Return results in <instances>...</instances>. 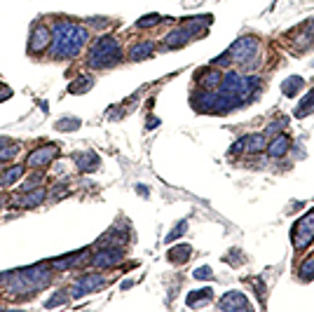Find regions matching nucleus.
<instances>
[{
    "instance_id": "obj_15",
    "label": "nucleus",
    "mask_w": 314,
    "mask_h": 312,
    "mask_svg": "<svg viewBox=\"0 0 314 312\" xmlns=\"http://www.w3.org/2000/svg\"><path fill=\"white\" fill-rule=\"evenodd\" d=\"M289 146H291V139L289 136H277V139L272 141L270 143V148H267V153H270V158H281V155L289 150Z\"/></svg>"
},
{
    "instance_id": "obj_9",
    "label": "nucleus",
    "mask_w": 314,
    "mask_h": 312,
    "mask_svg": "<svg viewBox=\"0 0 314 312\" xmlns=\"http://www.w3.org/2000/svg\"><path fill=\"white\" fill-rule=\"evenodd\" d=\"M49 40H52V31H49L47 26L38 24L36 28H33V33H30V40H28V47L33 54H38V52H45L49 45Z\"/></svg>"
},
{
    "instance_id": "obj_27",
    "label": "nucleus",
    "mask_w": 314,
    "mask_h": 312,
    "mask_svg": "<svg viewBox=\"0 0 314 312\" xmlns=\"http://www.w3.org/2000/svg\"><path fill=\"white\" fill-rule=\"evenodd\" d=\"M66 300H68V296H66V291H56L52 298L45 303V307H56V305H66Z\"/></svg>"
},
{
    "instance_id": "obj_6",
    "label": "nucleus",
    "mask_w": 314,
    "mask_h": 312,
    "mask_svg": "<svg viewBox=\"0 0 314 312\" xmlns=\"http://www.w3.org/2000/svg\"><path fill=\"white\" fill-rule=\"evenodd\" d=\"M256 47H258L256 38H239V40L230 47L228 54L232 56L235 61L244 64V61H248V56H251V54H256Z\"/></svg>"
},
{
    "instance_id": "obj_3",
    "label": "nucleus",
    "mask_w": 314,
    "mask_h": 312,
    "mask_svg": "<svg viewBox=\"0 0 314 312\" xmlns=\"http://www.w3.org/2000/svg\"><path fill=\"white\" fill-rule=\"evenodd\" d=\"M122 59L120 52V43L110 36L99 38L94 47L89 49V56H87V66L89 68H110Z\"/></svg>"
},
{
    "instance_id": "obj_30",
    "label": "nucleus",
    "mask_w": 314,
    "mask_h": 312,
    "mask_svg": "<svg viewBox=\"0 0 314 312\" xmlns=\"http://www.w3.org/2000/svg\"><path fill=\"white\" fill-rule=\"evenodd\" d=\"M185 228H187V221H181V223H178V228H174V230H171V233H169L167 242H174V239H178L183 233H185Z\"/></svg>"
},
{
    "instance_id": "obj_34",
    "label": "nucleus",
    "mask_w": 314,
    "mask_h": 312,
    "mask_svg": "<svg viewBox=\"0 0 314 312\" xmlns=\"http://www.w3.org/2000/svg\"><path fill=\"white\" fill-rule=\"evenodd\" d=\"M89 24H97V26H103V24H106V19H99V17H94V19H89Z\"/></svg>"
},
{
    "instance_id": "obj_31",
    "label": "nucleus",
    "mask_w": 314,
    "mask_h": 312,
    "mask_svg": "<svg viewBox=\"0 0 314 312\" xmlns=\"http://www.w3.org/2000/svg\"><path fill=\"white\" fill-rule=\"evenodd\" d=\"M211 270L209 268H197L195 270V279H211Z\"/></svg>"
},
{
    "instance_id": "obj_2",
    "label": "nucleus",
    "mask_w": 314,
    "mask_h": 312,
    "mask_svg": "<svg viewBox=\"0 0 314 312\" xmlns=\"http://www.w3.org/2000/svg\"><path fill=\"white\" fill-rule=\"evenodd\" d=\"M7 279V291L10 294H21V296H30L45 289L52 282V275L49 270L43 268V265H36V268L28 270H19V272H10V277L5 275Z\"/></svg>"
},
{
    "instance_id": "obj_8",
    "label": "nucleus",
    "mask_w": 314,
    "mask_h": 312,
    "mask_svg": "<svg viewBox=\"0 0 314 312\" xmlns=\"http://www.w3.org/2000/svg\"><path fill=\"white\" fill-rule=\"evenodd\" d=\"M122 261V251L120 246H101L97 256L91 258V263L97 265V268H113Z\"/></svg>"
},
{
    "instance_id": "obj_4",
    "label": "nucleus",
    "mask_w": 314,
    "mask_h": 312,
    "mask_svg": "<svg viewBox=\"0 0 314 312\" xmlns=\"http://www.w3.org/2000/svg\"><path fill=\"white\" fill-rule=\"evenodd\" d=\"M312 239H314V211H309L293 228V246L296 249H305Z\"/></svg>"
},
{
    "instance_id": "obj_26",
    "label": "nucleus",
    "mask_w": 314,
    "mask_h": 312,
    "mask_svg": "<svg viewBox=\"0 0 314 312\" xmlns=\"http://www.w3.org/2000/svg\"><path fill=\"white\" fill-rule=\"evenodd\" d=\"M89 85H91V78H80V80H75V82L71 85V92L73 94L87 92V89H89Z\"/></svg>"
},
{
    "instance_id": "obj_14",
    "label": "nucleus",
    "mask_w": 314,
    "mask_h": 312,
    "mask_svg": "<svg viewBox=\"0 0 314 312\" xmlns=\"http://www.w3.org/2000/svg\"><path fill=\"white\" fill-rule=\"evenodd\" d=\"M155 47H157L155 43H141V45H134V49L129 52V59H132V61H141V59H148V56H152Z\"/></svg>"
},
{
    "instance_id": "obj_19",
    "label": "nucleus",
    "mask_w": 314,
    "mask_h": 312,
    "mask_svg": "<svg viewBox=\"0 0 314 312\" xmlns=\"http://www.w3.org/2000/svg\"><path fill=\"white\" fill-rule=\"evenodd\" d=\"M190 251H193V249H190L187 244L176 246V249L169 251V261H171V263H185L187 256H190Z\"/></svg>"
},
{
    "instance_id": "obj_25",
    "label": "nucleus",
    "mask_w": 314,
    "mask_h": 312,
    "mask_svg": "<svg viewBox=\"0 0 314 312\" xmlns=\"http://www.w3.org/2000/svg\"><path fill=\"white\" fill-rule=\"evenodd\" d=\"M300 277L302 279H312L314 277V256H309L307 261L300 265Z\"/></svg>"
},
{
    "instance_id": "obj_35",
    "label": "nucleus",
    "mask_w": 314,
    "mask_h": 312,
    "mask_svg": "<svg viewBox=\"0 0 314 312\" xmlns=\"http://www.w3.org/2000/svg\"><path fill=\"white\" fill-rule=\"evenodd\" d=\"M157 124H160V120H155V117H150V120H148V127H157Z\"/></svg>"
},
{
    "instance_id": "obj_1",
    "label": "nucleus",
    "mask_w": 314,
    "mask_h": 312,
    "mask_svg": "<svg viewBox=\"0 0 314 312\" xmlns=\"http://www.w3.org/2000/svg\"><path fill=\"white\" fill-rule=\"evenodd\" d=\"M87 33L85 26H78L64 19V21H56L54 28H52V56L54 59H73V56L80 54V49L85 47Z\"/></svg>"
},
{
    "instance_id": "obj_23",
    "label": "nucleus",
    "mask_w": 314,
    "mask_h": 312,
    "mask_svg": "<svg viewBox=\"0 0 314 312\" xmlns=\"http://www.w3.org/2000/svg\"><path fill=\"white\" fill-rule=\"evenodd\" d=\"M302 85H305V82H302V78H289L284 82V94H286V97H296V94L300 92Z\"/></svg>"
},
{
    "instance_id": "obj_21",
    "label": "nucleus",
    "mask_w": 314,
    "mask_h": 312,
    "mask_svg": "<svg viewBox=\"0 0 314 312\" xmlns=\"http://www.w3.org/2000/svg\"><path fill=\"white\" fill-rule=\"evenodd\" d=\"M246 148L251 153H260L265 148V134H254V136H246Z\"/></svg>"
},
{
    "instance_id": "obj_17",
    "label": "nucleus",
    "mask_w": 314,
    "mask_h": 312,
    "mask_svg": "<svg viewBox=\"0 0 314 312\" xmlns=\"http://www.w3.org/2000/svg\"><path fill=\"white\" fill-rule=\"evenodd\" d=\"M78 167L82 169V172H97V169H99L97 153H82V155H78Z\"/></svg>"
},
{
    "instance_id": "obj_29",
    "label": "nucleus",
    "mask_w": 314,
    "mask_h": 312,
    "mask_svg": "<svg viewBox=\"0 0 314 312\" xmlns=\"http://www.w3.org/2000/svg\"><path fill=\"white\" fill-rule=\"evenodd\" d=\"M17 153H19V146H17V143H14V146H10V148L3 146V150H0V162H10V160H12Z\"/></svg>"
},
{
    "instance_id": "obj_16",
    "label": "nucleus",
    "mask_w": 314,
    "mask_h": 312,
    "mask_svg": "<svg viewBox=\"0 0 314 312\" xmlns=\"http://www.w3.org/2000/svg\"><path fill=\"white\" fill-rule=\"evenodd\" d=\"M21 176H24V167L14 165V167H10L7 172L0 174V185H12V183H17Z\"/></svg>"
},
{
    "instance_id": "obj_13",
    "label": "nucleus",
    "mask_w": 314,
    "mask_h": 312,
    "mask_svg": "<svg viewBox=\"0 0 314 312\" xmlns=\"http://www.w3.org/2000/svg\"><path fill=\"white\" fill-rule=\"evenodd\" d=\"M221 73L218 71H213V68H209V71H204V73L197 78V85L202 87V89H213V87L221 85Z\"/></svg>"
},
{
    "instance_id": "obj_24",
    "label": "nucleus",
    "mask_w": 314,
    "mask_h": 312,
    "mask_svg": "<svg viewBox=\"0 0 314 312\" xmlns=\"http://www.w3.org/2000/svg\"><path fill=\"white\" fill-rule=\"evenodd\" d=\"M78 127H80V120H75V117H61L56 122V129H61V132H75Z\"/></svg>"
},
{
    "instance_id": "obj_28",
    "label": "nucleus",
    "mask_w": 314,
    "mask_h": 312,
    "mask_svg": "<svg viewBox=\"0 0 314 312\" xmlns=\"http://www.w3.org/2000/svg\"><path fill=\"white\" fill-rule=\"evenodd\" d=\"M155 24H160V14H148V17H143V19L136 21L139 28H150V26H155Z\"/></svg>"
},
{
    "instance_id": "obj_18",
    "label": "nucleus",
    "mask_w": 314,
    "mask_h": 312,
    "mask_svg": "<svg viewBox=\"0 0 314 312\" xmlns=\"http://www.w3.org/2000/svg\"><path fill=\"white\" fill-rule=\"evenodd\" d=\"M211 289H200V291H193V296H187V305L190 307H200L204 305V303H209L211 300Z\"/></svg>"
},
{
    "instance_id": "obj_5",
    "label": "nucleus",
    "mask_w": 314,
    "mask_h": 312,
    "mask_svg": "<svg viewBox=\"0 0 314 312\" xmlns=\"http://www.w3.org/2000/svg\"><path fill=\"white\" fill-rule=\"evenodd\" d=\"M103 284H106V279H103L101 275H97V272H89V275H82V277H78V279L73 282V287H71V296L80 298V296L94 294L97 289H101V287H103Z\"/></svg>"
},
{
    "instance_id": "obj_33",
    "label": "nucleus",
    "mask_w": 314,
    "mask_h": 312,
    "mask_svg": "<svg viewBox=\"0 0 314 312\" xmlns=\"http://www.w3.org/2000/svg\"><path fill=\"white\" fill-rule=\"evenodd\" d=\"M10 94H12V92H10L7 87H0V101H3V99H7V97H10Z\"/></svg>"
},
{
    "instance_id": "obj_12",
    "label": "nucleus",
    "mask_w": 314,
    "mask_h": 312,
    "mask_svg": "<svg viewBox=\"0 0 314 312\" xmlns=\"http://www.w3.org/2000/svg\"><path fill=\"white\" fill-rule=\"evenodd\" d=\"M190 38H193V36H190V31H187V28H178V31H171L169 36L164 38V45H167V47H183Z\"/></svg>"
},
{
    "instance_id": "obj_7",
    "label": "nucleus",
    "mask_w": 314,
    "mask_h": 312,
    "mask_svg": "<svg viewBox=\"0 0 314 312\" xmlns=\"http://www.w3.org/2000/svg\"><path fill=\"white\" fill-rule=\"evenodd\" d=\"M56 155H59V148L52 146V143H47V146L36 148V150L26 158V165L28 167H45V165H49Z\"/></svg>"
},
{
    "instance_id": "obj_22",
    "label": "nucleus",
    "mask_w": 314,
    "mask_h": 312,
    "mask_svg": "<svg viewBox=\"0 0 314 312\" xmlns=\"http://www.w3.org/2000/svg\"><path fill=\"white\" fill-rule=\"evenodd\" d=\"M314 110V89H309V94L300 101V108L296 110V115L302 117V115H307V113H312Z\"/></svg>"
},
{
    "instance_id": "obj_10",
    "label": "nucleus",
    "mask_w": 314,
    "mask_h": 312,
    "mask_svg": "<svg viewBox=\"0 0 314 312\" xmlns=\"http://www.w3.org/2000/svg\"><path fill=\"white\" fill-rule=\"evenodd\" d=\"M218 307H221V310H246L248 300L244 298L239 291H230V294H225L223 298L218 300Z\"/></svg>"
},
{
    "instance_id": "obj_11",
    "label": "nucleus",
    "mask_w": 314,
    "mask_h": 312,
    "mask_svg": "<svg viewBox=\"0 0 314 312\" xmlns=\"http://www.w3.org/2000/svg\"><path fill=\"white\" fill-rule=\"evenodd\" d=\"M45 197H47V193H45V188H36V190H26V195L21 197H14V204H21V207H38V204L43 202Z\"/></svg>"
},
{
    "instance_id": "obj_20",
    "label": "nucleus",
    "mask_w": 314,
    "mask_h": 312,
    "mask_svg": "<svg viewBox=\"0 0 314 312\" xmlns=\"http://www.w3.org/2000/svg\"><path fill=\"white\" fill-rule=\"evenodd\" d=\"M82 256H85V254H73V256H68V258H59V261L52 263V268L54 270H68L78 263V261H82Z\"/></svg>"
},
{
    "instance_id": "obj_32",
    "label": "nucleus",
    "mask_w": 314,
    "mask_h": 312,
    "mask_svg": "<svg viewBox=\"0 0 314 312\" xmlns=\"http://www.w3.org/2000/svg\"><path fill=\"white\" fill-rule=\"evenodd\" d=\"M38 183H40V174H38V176H33V178H28V183H24V185H21V190H24V193H26V190L36 188Z\"/></svg>"
}]
</instances>
